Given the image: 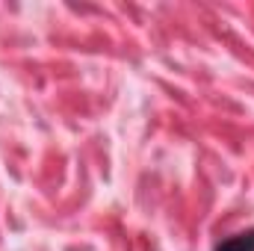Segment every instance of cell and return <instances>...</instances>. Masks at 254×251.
I'll list each match as a JSON object with an SVG mask.
<instances>
[{"label":"cell","mask_w":254,"mask_h":251,"mask_svg":"<svg viewBox=\"0 0 254 251\" xmlns=\"http://www.w3.org/2000/svg\"><path fill=\"white\" fill-rule=\"evenodd\" d=\"M216 251H254V231H243V234L228 237L225 243L216 246Z\"/></svg>","instance_id":"1"}]
</instances>
